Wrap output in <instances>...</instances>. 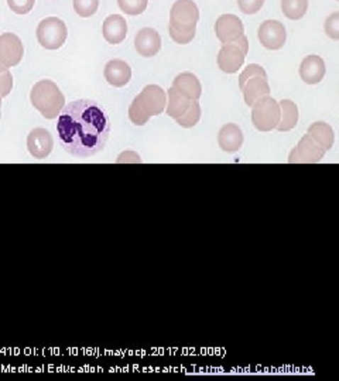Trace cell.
I'll list each match as a JSON object with an SVG mask.
<instances>
[{"label": "cell", "instance_id": "6da1fadb", "mask_svg": "<svg viewBox=\"0 0 339 381\" xmlns=\"http://www.w3.org/2000/svg\"><path fill=\"white\" fill-rule=\"evenodd\" d=\"M57 132L60 144L67 153L87 159L104 150L111 135V122L101 105L89 99H79L62 109Z\"/></svg>", "mask_w": 339, "mask_h": 381}, {"label": "cell", "instance_id": "7a4b0ae2", "mask_svg": "<svg viewBox=\"0 0 339 381\" xmlns=\"http://www.w3.org/2000/svg\"><path fill=\"white\" fill-rule=\"evenodd\" d=\"M30 102L45 119L52 120L60 116L65 108V96L50 79L38 81L30 93Z\"/></svg>", "mask_w": 339, "mask_h": 381}, {"label": "cell", "instance_id": "3957f363", "mask_svg": "<svg viewBox=\"0 0 339 381\" xmlns=\"http://www.w3.org/2000/svg\"><path fill=\"white\" fill-rule=\"evenodd\" d=\"M248 52H249V41L245 34L240 35L233 42L223 44L216 57L219 69L225 74H236L242 68Z\"/></svg>", "mask_w": 339, "mask_h": 381}, {"label": "cell", "instance_id": "277c9868", "mask_svg": "<svg viewBox=\"0 0 339 381\" xmlns=\"http://www.w3.org/2000/svg\"><path fill=\"white\" fill-rule=\"evenodd\" d=\"M282 118L280 103L270 96H266L252 106L253 126L260 132H272L277 129Z\"/></svg>", "mask_w": 339, "mask_h": 381}, {"label": "cell", "instance_id": "5b68a950", "mask_svg": "<svg viewBox=\"0 0 339 381\" xmlns=\"http://www.w3.org/2000/svg\"><path fill=\"white\" fill-rule=\"evenodd\" d=\"M37 40L45 50H58L64 45L68 37L65 23L58 17H47L37 27Z\"/></svg>", "mask_w": 339, "mask_h": 381}, {"label": "cell", "instance_id": "8992f818", "mask_svg": "<svg viewBox=\"0 0 339 381\" xmlns=\"http://www.w3.org/2000/svg\"><path fill=\"white\" fill-rule=\"evenodd\" d=\"M199 20V10L192 0H177L170 13V25L182 30L194 31L196 30V23Z\"/></svg>", "mask_w": 339, "mask_h": 381}, {"label": "cell", "instance_id": "52a82bcc", "mask_svg": "<svg viewBox=\"0 0 339 381\" xmlns=\"http://www.w3.org/2000/svg\"><path fill=\"white\" fill-rule=\"evenodd\" d=\"M326 156V150L310 136H304L297 147H294L289 156L291 164H314L320 163Z\"/></svg>", "mask_w": 339, "mask_h": 381}, {"label": "cell", "instance_id": "ba28073f", "mask_svg": "<svg viewBox=\"0 0 339 381\" xmlns=\"http://www.w3.org/2000/svg\"><path fill=\"white\" fill-rule=\"evenodd\" d=\"M135 99L150 118L159 116L167 106V93L159 85L146 86Z\"/></svg>", "mask_w": 339, "mask_h": 381}, {"label": "cell", "instance_id": "9c48e42d", "mask_svg": "<svg viewBox=\"0 0 339 381\" xmlns=\"http://www.w3.org/2000/svg\"><path fill=\"white\" fill-rule=\"evenodd\" d=\"M260 44L272 51L280 50L286 44V27L277 20H266L257 30Z\"/></svg>", "mask_w": 339, "mask_h": 381}, {"label": "cell", "instance_id": "30bf717a", "mask_svg": "<svg viewBox=\"0 0 339 381\" xmlns=\"http://www.w3.org/2000/svg\"><path fill=\"white\" fill-rule=\"evenodd\" d=\"M24 54L21 40L13 33H4L0 35V62L7 67H16L20 64Z\"/></svg>", "mask_w": 339, "mask_h": 381}, {"label": "cell", "instance_id": "8fae6325", "mask_svg": "<svg viewBox=\"0 0 339 381\" xmlns=\"http://www.w3.org/2000/svg\"><path fill=\"white\" fill-rule=\"evenodd\" d=\"M215 34L222 44L233 42L245 34L242 20L235 14H222L215 23Z\"/></svg>", "mask_w": 339, "mask_h": 381}, {"label": "cell", "instance_id": "7c38bea8", "mask_svg": "<svg viewBox=\"0 0 339 381\" xmlns=\"http://www.w3.org/2000/svg\"><path fill=\"white\" fill-rule=\"evenodd\" d=\"M52 147H54V139L48 130L37 127L30 132L27 137V149L34 159L37 160L47 159L51 154Z\"/></svg>", "mask_w": 339, "mask_h": 381}, {"label": "cell", "instance_id": "4fadbf2b", "mask_svg": "<svg viewBox=\"0 0 339 381\" xmlns=\"http://www.w3.org/2000/svg\"><path fill=\"white\" fill-rule=\"evenodd\" d=\"M135 47L142 57H155L162 50V35L155 28H142L135 37Z\"/></svg>", "mask_w": 339, "mask_h": 381}, {"label": "cell", "instance_id": "5bb4252c", "mask_svg": "<svg viewBox=\"0 0 339 381\" xmlns=\"http://www.w3.org/2000/svg\"><path fill=\"white\" fill-rule=\"evenodd\" d=\"M326 62L318 55H309L300 65V78L309 85L320 84L326 76Z\"/></svg>", "mask_w": 339, "mask_h": 381}, {"label": "cell", "instance_id": "9a60e30c", "mask_svg": "<svg viewBox=\"0 0 339 381\" xmlns=\"http://www.w3.org/2000/svg\"><path fill=\"white\" fill-rule=\"evenodd\" d=\"M104 76L112 86L123 88L132 79V69L123 59H112L105 65Z\"/></svg>", "mask_w": 339, "mask_h": 381}, {"label": "cell", "instance_id": "2e32d148", "mask_svg": "<svg viewBox=\"0 0 339 381\" xmlns=\"http://www.w3.org/2000/svg\"><path fill=\"white\" fill-rule=\"evenodd\" d=\"M104 38L112 44H121L125 41L128 34V21L121 14H111L105 18L102 25Z\"/></svg>", "mask_w": 339, "mask_h": 381}, {"label": "cell", "instance_id": "e0dca14e", "mask_svg": "<svg viewBox=\"0 0 339 381\" xmlns=\"http://www.w3.org/2000/svg\"><path fill=\"white\" fill-rule=\"evenodd\" d=\"M219 147L226 153H236L243 144V133L238 125H225L218 135Z\"/></svg>", "mask_w": 339, "mask_h": 381}, {"label": "cell", "instance_id": "ac0fdd59", "mask_svg": "<svg viewBox=\"0 0 339 381\" xmlns=\"http://www.w3.org/2000/svg\"><path fill=\"white\" fill-rule=\"evenodd\" d=\"M172 88L192 101H198L202 95V85L199 79L191 72H182L177 75L172 81Z\"/></svg>", "mask_w": 339, "mask_h": 381}, {"label": "cell", "instance_id": "d6986e66", "mask_svg": "<svg viewBox=\"0 0 339 381\" xmlns=\"http://www.w3.org/2000/svg\"><path fill=\"white\" fill-rule=\"evenodd\" d=\"M240 91L243 92L245 103L250 108L260 99L270 96V85L265 78H253L248 81Z\"/></svg>", "mask_w": 339, "mask_h": 381}, {"label": "cell", "instance_id": "ffe728a7", "mask_svg": "<svg viewBox=\"0 0 339 381\" xmlns=\"http://www.w3.org/2000/svg\"><path fill=\"white\" fill-rule=\"evenodd\" d=\"M191 103H192V99L182 95L181 92H178L172 86L170 88L169 92H167V115L170 118L177 120L188 110Z\"/></svg>", "mask_w": 339, "mask_h": 381}, {"label": "cell", "instance_id": "44dd1931", "mask_svg": "<svg viewBox=\"0 0 339 381\" xmlns=\"http://www.w3.org/2000/svg\"><path fill=\"white\" fill-rule=\"evenodd\" d=\"M307 135H310L326 152L330 150V149H333V146H334L335 133H334L333 127L328 123H326V122L313 123L309 127Z\"/></svg>", "mask_w": 339, "mask_h": 381}, {"label": "cell", "instance_id": "7402d4cb", "mask_svg": "<svg viewBox=\"0 0 339 381\" xmlns=\"http://www.w3.org/2000/svg\"><path fill=\"white\" fill-rule=\"evenodd\" d=\"M280 109H282V118H280V123L277 126V130H280V132L293 130L299 123L297 105L289 99H284L280 102Z\"/></svg>", "mask_w": 339, "mask_h": 381}, {"label": "cell", "instance_id": "603a6c76", "mask_svg": "<svg viewBox=\"0 0 339 381\" xmlns=\"http://www.w3.org/2000/svg\"><path fill=\"white\" fill-rule=\"evenodd\" d=\"M309 0H282V10L290 20H300L306 16Z\"/></svg>", "mask_w": 339, "mask_h": 381}, {"label": "cell", "instance_id": "cb8c5ba5", "mask_svg": "<svg viewBox=\"0 0 339 381\" xmlns=\"http://www.w3.org/2000/svg\"><path fill=\"white\" fill-rule=\"evenodd\" d=\"M199 119H201V105L198 103V101H192L188 110L181 118H178L175 122H177V125H179L184 129H191L199 122Z\"/></svg>", "mask_w": 339, "mask_h": 381}, {"label": "cell", "instance_id": "d4e9b609", "mask_svg": "<svg viewBox=\"0 0 339 381\" xmlns=\"http://www.w3.org/2000/svg\"><path fill=\"white\" fill-rule=\"evenodd\" d=\"M253 78H265V79H267V74H266L265 68L260 67V65H257V64H250V65H248V67L242 71V74L239 75V88L242 89V88L245 86V84H246L248 81L253 79Z\"/></svg>", "mask_w": 339, "mask_h": 381}, {"label": "cell", "instance_id": "484cf974", "mask_svg": "<svg viewBox=\"0 0 339 381\" xmlns=\"http://www.w3.org/2000/svg\"><path fill=\"white\" fill-rule=\"evenodd\" d=\"M118 4L126 14L139 16L148 8L149 0H118Z\"/></svg>", "mask_w": 339, "mask_h": 381}, {"label": "cell", "instance_id": "4316f807", "mask_svg": "<svg viewBox=\"0 0 339 381\" xmlns=\"http://www.w3.org/2000/svg\"><path fill=\"white\" fill-rule=\"evenodd\" d=\"M99 0H74V10L79 17H91L98 11Z\"/></svg>", "mask_w": 339, "mask_h": 381}, {"label": "cell", "instance_id": "83f0119b", "mask_svg": "<svg viewBox=\"0 0 339 381\" xmlns=\"http://www.w3.org/2000/svg\"><path fill=\"white\" fill-rule=\"evenodd\" d=\"M129 119L136 126H143L150 120V116L140 108L139 102L135 99L129 108Z\"/></svg>", "mask_w": 339, "mask_h": 381}, {"label": "cell", "instance_id": "f1b7e54d", "mask_svg": "<svg viewBox=\"0 0 339 381\" xmlns=\"http://www.w3.org/2000/svg\"><path fill=\"white\" fill-rule=\"evenodd\" d=\"M169 33L172 41H175L177 44H188L195 38L196 30H194V31H182V30H177V28L169 25Z\"/></svg>", "mask_w": 339, "mask_h": 381}, {"label": "cell", "instance_id": "f546056e", "mask_svg": "<svg viewBox=\"0 0 339 381\" xmlns=\"http://www.w3.org/2000/svg\"><path fill=\"white\" fill-rule=\"evenodd\" d=\"M35 0H7V4L11 11L16 14H27L34 7Z\"/></svg>", "mask_w": 339, "mask_h": 381}, {"label": "cell", "instance_id": "4dcf8cb0", "mask_svg": "<svg viewBox=\"0 0 339 381\" xmlns=\"http://www.w3.org/2000/svg\"><path fill=\"white\" fill-rule=\"evenodd\" d=\"M326 33L330 38L339 40V11L330 14L326 20Z\"/></svg>", "mask_w": 339, "mask_h": 381}, {"label": "cell", "instance_id": "1f68e13d", "mask_svg": "<svg viewBox=\"0 0 339 381\" xmlns=\"http://www.w3.org/2000/svg\"><path fill=\"white\" fill-rule=\"evenodd\" d=\"M265 4V0H238V6L245 14L257 13Z\"/></svg>", "mask_w": 339, "mask_h": 381}, {"label": "cell", "instance_id": "d6a6232c", "mask_svg": "<svg viewBox=\"0 0 339 381\" xmlns=\"http://www.w3.org/2000/svg\"><path fill=\"white\" fill-rule=\"evenodd\" d=\"M11 88H13V76L10 71L0 74V96L6 98L11 92Z\"/></svg>", "mask_w": 339, "mask_h": 381}, {"label": "cell", "instance_id": "836d02e7", "mask_svg": "<svg viewBox=\"0 0 339 381\" xmlns=\"http://www.w3.org/2000/svg\"><path fill=\"white\" fill-rule=\"evenodd\" d=\"M140 157L139 154H136L135 152H125L119 156L118 163H140Z\"/></svg>", "mask_w": 339, "mask_h": 381}, {"label": "cell", "instance_id": "e575fe53", "mask_svg": "<svg viewBox=\"0 0 339 381\" xmlns=\"http://www.w3.org/2000/svg\"><path fill=\"white\" fill-rule=\"evenodd\" d=\"M6 71H9V68L4 67V65L0 62V74H3V72H6Z\"/></svg>", "mask_w": 339, "mask_h": 381}, {"label": "cell", "instance_id": "d590c367", "mask_svg": "<svg viewBox=\"0 0 339 381\" xmlns=\"http://www.w3.org/2000/svg\"><path fill=\"white\" fill-rule=\"evenodd\" d=\"M0 118H1V96H0Z\"/></svg>", "mask_w": 339, "mask_h": 381}, {"label": "cell", "instance_id": "8d00e7d4", "mask_svg": "<svg viewBox=\"0 0 339 381\" xmlns=\"http://www.w3.org/2000/svg\"><path fill=\"white\" fill-rule=\"evenodd\" d=\"M338 1H339V0H338Z\"/></svg>", "mask_w": 339, "mask_h": 381}]
</instances>
